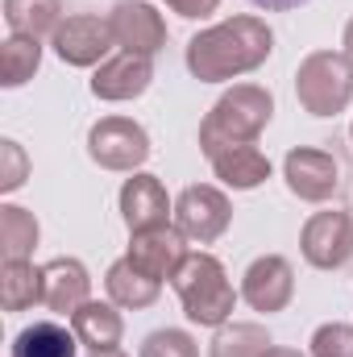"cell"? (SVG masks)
Instances as JSON below:
<instances>
[{"instance_id":"cell-13","label":"cell","mask_w":353,"mask_h":357,"mask_svg":"<svg viewBox=\"0 0 353 357\" xmlns=\"http://www.w3.org/2000/svg\"><path fill=\"white\" fill-rule=\"evenodd\" d=\"M121 216L129 225V233H146V229H163L167 216H175L171 199H167V187L154 175H137L125 178L121 187Z\"/></svg>"},{"instance_id":"cell-24","label":"cell","mask_w":353,"mask_h":357,"mask_svg":"<svg viewBox=\"0 0 353 357\" xmlns=\"http://www.w3.org/2000/svg\"><path fill=\"white\" fill-rule=\"evenodd\" d=\"M266 349H270V337L258 324H220L212 341V357H262Z\"/></svg>"},{"instance_id":"cell-22","label":"cell","mask_w":353,"mask_h":357,"mask_svg":"<svg viewBox=\"0 0 353 357\" xmlns=\"http://www.w3.org/2000/svg\"><path fill=\"white\" fill-rule=\"evenodd\" d=\"M33 245H38V220H33V212H25L17 204H4L0 208V254H4V262L29 258Z\"/></svg>"},{"instance_id":"cell-19","label":"cell","mask_w":353,"mask_h":357,"mask_svg":"<svg viewBox=\"0 0 353 357\" xmlns=\"http://www.w3.org/2000/svg\"><path fill=\"white\" fill-rule=\"evenodd\" d=\"M75 349H80V337L50 320L29 324L13 337V357H75Z\"/></svg>"},{"instance_id":"cell-12","label":"cell","mask_w":353,"mask_h":357,"mask_svg":"<svg viewBox=\"0 0 353 357\" xmlns=\"http://www.w3.org/2000/svg\"><path fill=\"white\" fill-rule=\"evenodd\" d=\"M125 258L142 270V274L158 278V282H163V278H175V270L183 266V258H187V237H183L179 229H171V225L133 233V245H129Z\"/></svg>"},{"instance_id":"cell-5","label":"cell","mask_w":353,"mask_h":357,"mask_svg":"<svg viewBox=\"0 0 353 357\" xmlns=\"http://www.w3.org/2000/svg\"><path fill=\"white\" fill-rule=\"evenodd\" d=\"M88 154H91V162L104 167V171H129L133 175L150 158V137L129 116H104V121L91 125Z\"/></svg>"},{"instance_id":"cell-15","label":"cell","mask_w":353,"mask_h":357,"mask_svg":"<svg viewBox=\"0 0 353 357\" xmlns=\"http://www.w3.org/2000/svg\"><path fill=\"white\" fill-rule=\"evenodd\" d=\"M42 303L50 312H63V316H75L84 303H88V291H91V278L88 266L80 258H54L42 266Z\"/></svg>"},{"instance_id":"cell-27","label":"cell","mask_w":353,"mask_h":357,"mask_svg":"<svg viewBox=\"0 0 353 357\" xmlns=\"http://www.w3.org/2000/svg\"><path fill=\"white\" fill-rule=\"evenodd\" d=\"M29 175V158H25V150L13 142V137H4L0 142V191H17L21 183Z\"/></svg>"},{"instance_id":"cell-11","label":"cell","mask_w":353,"mask_h":357,"mask_svg":"<svg viewBox=\"0 0 353 357\" xmlns=\"http://www.w3.org/2000/svg\"><path fill=\"white\" fill-rule=\"evenodd\" d=\"M295 295V270L287 258L278 254H266L258 262H250L246 278H241V299L254 307V312H283Z\"/></svg>"},{"instance_id":"cell-21","label":"cell","mask_w":353,"mask_h":357,"mask_svg":"<svg viewBox=\"0 0 353 357\" xmlns=\"http://www.w3.org/2000/svg\"><path fill=\"white\" fill-rule=\"evenodd\" d=\"M59 13H63L59 0H4V21H8V29L21 33V38H38V42L63 25Z\"/></svg>"},{"instance_id":"cell-25","label":"cell","mask_w":353,"mask_h":357,"mask_svg":"<svg viewBox=\"0 0 353 357\" xmlns=\"http://www.w3.org/2000/svg\"><path fill=\"white\" fill-rule=\"evenodd\" d=\"M142 357H200V345L183 328H158L142 341Z\"/></svg>"},{"instance_id":"cell-26","label":"cell","mask_w":353,"mask_h":357,"mask_svg":"<svg viewBox=\"0 0 353 357\" xmlns=\"http://www.w3.org/2000/svg\"><path fill=\"white\" fill-rule=\"evenodd\" d=\"M312 357H353V328L350 324H320L312 337Z\"/></svg>"},{"instance_id":"cell-4","label":"cell","mask_w":353,"mask_h":357,"mask_svg":"<svg viewBox=\"0 0 353 357\" xmlns=\"http://www.w3.org/2000/svg\"><path fill=\"white\" fill-rule=\"evenodd\" d=\"M295 96L312 116H337L353 100V63L337 50H316L295 71Z\"/></svg>"},{"instance_id":"cell-1","label":"cell","mask_w":353,"mask_h":357,"mask_svg":"<svg viewBox=\"0 0 353 357\" xmlns=\"http://www.w3.org/2000/svg\"><path fill=\"white\" fill-rule=\"evenodd\" d=\"M274 50V33L258 17H233L212 29H200L187 42V71L204 84H225L246 71H258Z\"/></svg>"},{"instance_id":"cell-10","label":"cell","mask_w":353,"mask_h":357,"mask_svg":"<svg viewBox=\"0 0 353 357\" xmlns=\"http://www.w3.org/2000/svg\"><path fill=\"white\" fill-rule=\"evenodd\" d=\"M112 33H117V46L129 50V54H142V59H154L163 46H167V21L146 4V0H121L112 8Z\"/></svg>"},{"instance_id":"cell-14","label":"cell","mask_w":353,"mask_h":357,"mask_svg":"<svg viewBox=\"0 0 353 357\" xmlns=\"http://www.w3.org/2000/svg\"><path fill=\"white\" fill-rule=\"evenodd\" d=\"M150 79H154L150 59L121 50L117 59L100 63V71L91 75V96L96 100H137L142 91L150 88Z\"/></svg>"},{"instance_id":"cell-2","label":"cell","mask_w":353,"mask_h":357,"mask_svg":"<svg viewBox=\"0 0 353 357\" xmlns=\"http://www.w3.org/2000/svg\"><path fill=\"white\" fill-rule=\"evenodd\" d=\"M274 116V96L266 88H254V84H237L233 91H225L212 112L204 116L200 125V150L212 158L229 146H254L258 133L270 125Z\"/></svg>"},{"instance_id":"cell-3","label":"cell","mask_w":353,"mask_h":357,"mask_svg":"<svg viewBox=\"0 0 353 357\" xmlns=\"http://www.w3.org/2000/svg\"><path fill=\"white\" fill-rule=\"evenodd\" d=\"M171 282H175L179 299H183V312H187L191 324H200V328L229 324L237 295H233V282H229L225 266L212 254H187Z\"/></svg>"},{"instance_id":"cell-6","label":"cell","mask_w":353,"mask_h":357,"mask_svg":"<svg viewBox=\"0 0 353 357\" xmlns=\"http://www.w3.org/2000/svg\"><path fill=\"white\" fill-rule=\"evenodd\" d=\"M229 220H233V204L220 187L191 183L175 199V229L195 245H212L229 229Z\"/></svg>"},{"instance_id":"cell-8","label":"cell","mask_w":353,"mask_h":357,"mask_svg":"<svg viewBox=\"0 0 353 357\" xmlns=\"http://www.w3.org/2000/svg\"><path fill=\"white\" fill-rule=\"evenodd\" d=\"M299 250L316 270H337L353 254V216L350 212H316L299 233Z\"/></svg>"},{"instance_id":"cell-18","label":"cell","mask_w":353,"mask_h":357,"mask_svg":"<svg viewBox=\"0 0 353 357\" xmlns=\"http://www.w3.org/2000/svg\"><path fill=\"white\" fill-rule=\"evenodd\" d=\"M104 287H108V299H112L117 307H129V312L150 307V303L158 299V291H163V282H158V278L142 274L129 258H121V262H112V266H108Z\"/></svg>"},{"instance_id":"cell-9","label":"cell","mask_w":353,"mask_h":357,"mask_svg":"<svg viewBox=\"0 0 353 357\" xmlns=\"http://www.w3.org/2000/svg\"><path fill=\"white\" fill-rule=\"evenodd\" d=\"M283 178L291 187V195L308 199V204H324L337 183H341V171H337V158L324 154V150H312V146H299L283 158Z\"/></svg>"},{"instance_id":"cell-7","label":"cell","mask_w":353,"mask_h":357,"mask_svg":"<svg viewBox=\"0 0 353 357\" xmlns=\"http://www.w3.org/2000/svg\"><path fill=\"white\" fill-rule=\"evenodd\" d=\"M112 46H117L112 21H108V17H96V13L67 17V21L54 29V54H59L67 67H96Z\"/></svg>"},{"instance_id":"cell-33","label":"cell","mask_w":353,"mask_h":357,"mask_svg":"<svg viewBox=\"0 0 353 357\" xmlns=\"http://www.w3.org/2000/svg\"><path fill=\"white\" fill-rule=\"evenodd\" d=\"M350 137H353V125H350Z\"/></svg>"},{"instance_id":"cell-32","label":"cell","mask_w":353,"mask_h":357,"mask_svg":"<svg viewBox=\"0 0 353 357\" xmlns=\"http://www.w3.org/2000/svg\"><path fill=\"white\" fill-rule=\"evenodd\" d=\"M91 357H125L121 349H108V354H91Z\"/></svg>"},{"instance_id":"cell-16","label":"cell","mask_w":353,"mask_h":357,"mask_svg":"<svg viewBox=\"0 0 353 357\" xmlns=\"http://www.w3.org/2000/svg\"><path fill=\"white\" fill-rule=\"evenodd\" d=\"M71 333L80 337V345H84V349H91V354H108V349H117V345H121L125 324H121L117 303L88 299V303L71 316Z\"/></svg>"},{"instance_id":"cell-30","label":"cell","mask_w":353,"mask_h":357,"mask_svg":"<svg viewBox=\"0 0 353 357\" xmlns=\"http://www.w3.org/2000/svg\"><path fill=\"white\" fill-rule=\"evenodd\" d=\"M262 357H303V354H299V349H278V345H270Z\"/></svg>"},{"instance_id":"cell-31","label":"cell","mask_w":353,"mask_h":357,"mask_svg":"<svg viewBox=\"0 0 353 357\" xmlns=\"http://www.w3.org/2000/svg\"><path fill=\"white\" fill-rule=\"evenodd\" d=\"M341 46H345V59L353 63V17H350V25H345V42Z\"/></svg>"},{"instance_id":"cell-20","label":"cell","mask_w":353,"mask_h":357,"mask_svg":"<svg viewBox=\"0 0 353 357\" xmlns=\"http://www.w3.org/2000/svg\"><path fill=\"white\" fill-rule=\"evenodd\" d=\"M42 295H46L42 291V270L29 258L0 266V303H4V312H25V307L42 303Z\"/></svg>"},{"instance_id":"cell-23","label":"cell","mask_w":353,"mask_h":357,"mask_svg":"<svg viewBox=\"0 0 353 357\" xmlns=\"http://www.w3.org/2000/svg\"><path fill=\"white\" fill-rule=\"evenodd\" d=\"M38 67H42V46H38V38L13 33V38L0 46V84H4V88L29 84Z\"/></svg>"},{"instance_id":"cell-17","label":"cell","mask_w":353,"mask_h":357,"mask_svg":"<svg viewBox=\"0 0 353 357\" xmlns=\"http://www.w3.org/2000/svg\"><path fill=\"white\" fill-rule=\"evenodd\" d=\"M208 162H212L216 178L225 187H233V191H254V187H262L270 178V158L258 146H229V150L212 154Z\"/></svg>"},{"instance_id":"cell-29","label":"cell","mask_w":353,"mask_h":357,"mask_svg":"<svg viewBox=\"0 0 353 357\" xmlns=\"http://www.w3.org/2000/svg\"><path fill=\"white\" fill-rule=\"evenodd\" d=\"M250 4H258L266 13H287V8H299V4H308V0H250Z\"/></svg>"},{"instance_id":"cell-28","label":"cell","mask_w":353,"mask_h":357,"mask_svg":"<svg viewBox=\"0 0 353 357\" xmlns=\"http://www.w3.org/2000/svg\"><path fill=\"white\" fill-rule=\"evenodd\" d=\"M163 4L179 17H208V13L220 8V0H163Z\"/></svg>"}]
</instances>
